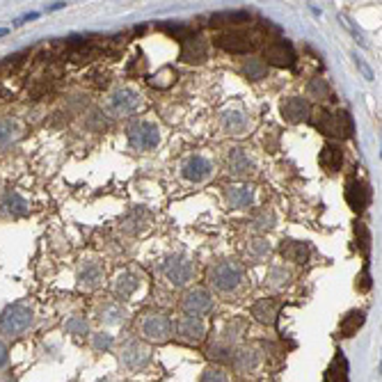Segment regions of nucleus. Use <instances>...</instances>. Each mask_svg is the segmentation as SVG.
Segmentation results:
<instances>
[{
	"label": "nucleus",
	"mask_w": 382,
	"mask_h": 382,
	"mask_svg": "<svg viewBox=\"0 0 382 382\" xmlns=\"http://www.w3.org/2000/svg\"><path fill=\"white\" fill-rule=\"evenodd\" d=\"M174 78H177L174 69H172V67H165L163 71H158V74H156L154 78H149V83L154 85V88H170V85L174 83Z\"/></svg>",
	"instance_id": "nucleus-39"
},
{
	"label": "nucleus",
	"mask_w": 382,
	"mask_h": 382,
	"mask_svg": "<svg viewBox=\"0 0 382 382\" xmlns=\"http://www.w3.org/2000/svg\"><path fill=\"white\" fill-rule=\"evenodd\" d=\"M355 236H357V248L362 250L364 259H369V252H371V234H369V227L357 222L355 225Z\"/></svg>",
	"instance_id": "nucleus-38"
},
{
	"label": "nucleus",
	"mask_w": 382,
	"mask_h": 382,
	"mask_svg": "<svg viewBox=\"0 0 382 382\" xmlns=\"http://www.w3.org/2000/svg\"><path fill=\"white\" fill-rule=\"evenodd\" d=\"M252 229H257V232H270L272 227H275V213L272 211H259L254 218H252Z\"/></svg>",
	"instance_id": "nucleus-37"
},
{
	"label": "nucleus",
	"mask_w": 382,
	"mask_h": 382,
	"mask_svg": "<svg viewBox=\"0 0 382 382\" xmlns=\"http://www.w3.org/2000/svg\"><path fill=\"white\" fill-rule=\"evenodd\" d=\"M259 37L254 32H248V30H229V32H222L218 34L213 41L215 46L222 48V50H229V53H248V50L257 48V41Z\"/></svg>",
	"instance_id": "nucleus-8"
},
{
	"label": "nucleus",
	"mask_w": 382,
	"mask_h": 382,
	"mask_svg": "<svg viewBox=\"0 0 382 382\" xmlns=\"http://www.w3.org/2000/svg\"><path fill=\"white\" fill-rule=\"evenodd\" d=\"M163 275L170 279L172 286H188L194 277V261L185 254H170L163 261Z\"/></svg>",
	"instance_id": "nucleus-5"
},
{
	"label": "nucleus",
	"mask_w": 382,
	"mask_h": 382,
	"mask_svg": "<svg viewBox=\"0 0 382 382\" xmlns=\"http://www.w3.org/2000/svg\"><path fill=\"white\" fill-rule=\"evenodd\" d=\"M364 321H366V314L359 312V309H352V312L345 314L341 319V323H339V334L345 336V339L355 336L357 330L364 325Z\"/></svg>",
	"instance_id": "nucleus-27"
},
{
	"label": "nucleus",
	"mask_w": 382,
	"mask_h": 382,
	"mask_svg": "<svg viewBox=\"0 0 382 382\" xmlns=\"http://www.w3.org/2000/svg\"><path fill=\"white\" fill-rule=\"evenodd\" d=\"M321 165H323V170H328V172H339V170H341V165H343L341 147H336L334 142L325 144L323 151H321Z\"/></svg>",
	"instance_id": "nucleus-28"
},
{
	"label": "nucleus",
	"mask_w": 382,
	"mask_h": 382,
	"mask_svg": "<svg viewBox=\"0 0 382 382\" xmlns=\"http://www.w3.org/2000/svg\"><path fill=\"white\" fill-rule=\"evenodd\" d=\"M140 103H142L140 92H135L133 88H119L108 99V112L114 114V117H121V114L135 112L140 108Z\"/></svg>",
	"instance_id": "nucleus-9"
},
{
	"label": "nucleus",
	"mask_w": 382,
	"mask_h": 382,
	"mask_svg": "<svg viewBox=\"0 0 382 382\" xmlns=\"http://www.w3.org/2000/svg\"><path fill=\"white\" fill-rule=\"evenodd\" d=\"M149 220H151L149 211H144V208H133V211L121 220V229L128 234H142V232H147Z\"/></svg>",
	"instance_id": "nucleus-25"
},
{
	"label": "nucleus",
	"mask_w": 382,
	"mask_h": 382,
	"mask_svg": "<svg viewBox=\"0 0 382 382\" xmlns=\"http://www.w3.org/2000/svg\"><path fill=\"white\" fill-rule=\"evenodd\" d=\"M229 362H232L234 369H239V371H252V369H257V364H259V352L254 348L234 350V355L229 357Z\"/></svg>",
	"instance_id": "nucleus-29"
},
{
	"label": "nucleus",
	"mask_w": 382,
	"mask_h": 382,
	"mask_svg": "<svg viewBox=\"0 0 382 382\" xmlns=\"http://www.w3.org/2000/svg\"><path fill=\"white\" fill-rule=\"evenodd\" d=\"M312 124L319 128L321 133H325L328 138H336V140H348L355 133V124H352V117L345 110H328V108H321L319 112H314Z\"/></svg>",
	"instance_id": "nucleus-1"
},
{
	"label": "nucleus",
	"mask_w": 382,
	"mask_h": 382,
	"mask_svg": "<svg viewBox=\"0 0 382 382\" xmlns=\"http://www.w3.org/2000/svg\"><path fill=\"white\" fill-rule=\"evenodd\" d=\"M64 328H67V332L74 334V336H85V334H88V330H90L88 321H85L83 316H71Z\"/></svg>",
	"instance_id": "nucleus-40"
},
{
	"label": "nucleus",
	"mask_w": 382,
	"mask_h": 382,
	"mask_svg": "<svg viewBox=\"0 0 382 382\" xmlns=\"http://www.w3.org/2000/svg\"><path fill=\"white\" fill-rule=\"evenodd\" d=\"M177 336L179 341L183 343H201L206 336V325L201 319H194V316H181L177 321Z\"/></svg>",
	"instance_id": "nucleus-16"
},
{
	"label": "nucleus",
	"mask_w": 382,
	"mask_h": 382,
	"mask_svg": "<svg viewBox=\"0 0 382 382\" xmlns=\"http://www.w3.org/2000/svg\"><path fill=\"white\" fill-rule=\"evenodd\" d=\"M7 359H10V350H7L5 341H0V369H5Z\"/></svg>",
	"instance_id": "nucleus-46"
},
{
	"label": "nucleus",
	"mask_w": 382,
	"mask_h": 382,
	"mask_svg": "<svg viewBox=\"0 0 382 382\" xmlns=\"http://www.w3.org/2000/svg\"><path fill=\"white\" fill-rule=\"evenodd\" d=\"M277 312H279V305L270 298H263V300L254 302L252 309H250V314L254 316L259 323H263V325H275Z\"/></svg>",
	"instance_id": "nucleus-23"
},
{
	"label": "nucleus",
	"mask_w": 382,
	"mask_h": 382,
	"mask_svg": "<svg viewBox=\"0 0 382 382\" xmlns=\"http://www.w3.org/2000/svg\"><path fill=\"white\" fill-rule=\"evenodd\" d=\"M103 275H105L103 265L94 261V259H90V261H85L81 268H78V286L88 288V291L99 288L101 284H103Z\"/></svg>",
	"instance_id": "nucleus-20"
},
{
	"label": "nucleus",
	"mask_w": 382,
	"mask_h": 382,
	"mask_svg": "<svg viewBox=\"0 0 382 382\" xmlns=\"http://www.w3.org/2000/svg\"><path fill=\"white\" fill-rule=\"evenodd\" d=\"M250 126H252V119L245 110H225L220 117V128L225 131V135H234V138L248 135Z\"/></svg>",
	"instance_id": "nucleus-14"
},
{
	"label": "nucleus",
	"mask_w": 382,
	"mask_h": 382,
	"mask_svg": "<svg viewBox=\"0 0 382 382\" xmlns=\"http://www.w3.org/2000/svg\"><path fill=\"white\" fill-rule=\"evenodd\" d=\"M3 208L10 215H14V218H21V215H28L30 213V204L21 197L19 192H14V190H10V192H5V197H3Z\"/></svg>",
	"instance_id": "nucleus-30"
},
{
	"label": "nucleus",
	"mask_w": 382,
	"mask_h": 382,
	"mask_svg": "<svg viewBox=\"0 0 382 382\" xmlns=\"http://www.w3.org/2000/svg\"><path fill=\"white\" fill-rule=\"evenodd\" d=\"M151 362V348L144 341H138V339H133V341H126L121 345V352H119V364L124 366L126 371H140L144 369Z\"/></svg>",
	"instance_id": "nucleus-7"
},
{
	"label": "nucleus",
	"mask_w": 382,
	"mask_h": 382,
	"mask_svg": "<svg viewBox=\"0 0 382 382\" xmlns=\"http://www.w3.org/2000/svg\"><path fill=\"white\" fill-rule=\"evenodd\" d=\"M227 172L236 179H243L254 172V161H252L245 149L234 147V149H229V154H227Z\"/></svg>",
	"instance_id": "nucleus-17"
},
{
	"label": "nucleus",
	"mask_w": 382,
	"mask_h": 382,
	"mask_svg": "<svg viewBox=\"0 0 382 382\" xmlns=\"http://www.w3.org/2000/svg\"><path fill=\"white\" fill-rule=\"evenodd\" d=\"M161 28H163L165 32H170L172 37H179L181 41L192 34V28L190 26H183V23H177V26L174 23H161Z\"/></svg>",
	"instance_id": "nucleus-43"
},
{
	"label": "nucleus",
	"mask_w": 382,
	"mask_h": 382,
	"mask_svg": "<svg viewBox=\"0 0 382 382\" xmlns=\"http://www.w3.org/2000/svg\"><path fill=\"white\" fill-rule=\"evenodd\" d=\"M345 201L355 213H362L371 201V188L366 181H359L357 177H352L345 181Z\"/></svg>",
	"instance_id": "nucleus-15"
},
{
	"label": "nucleus",
	"mask_w": 382,
	"mask_h": 382,
	"mask_svg": "<svg viewBox=\"0 0 382 382\" xmlns=\"http://www.w3.org/2000/svg\"><path fill=\"white\" fill-rule=\"evenodd\" d=\"M92 345H94V350H99V352H108L114 345V339L108 332H97L94 336H92Z\"/></svg>",
	"instance_id": "nucleus-42"
},
{
	"label": "nucleus",
	"mask_w": 382,
	"mask_h": 382,
	"mask_svg": "<svg viewBox=\"0 0 382 382\" xmlns=\"http://www.w3.org/2000/svg\"><path fill=\"white\" fill-rule=\"evenodd\" d=\"M140 334L147 341L165 343L172 336V319L168 314H147L140 321Z\"/></svg>",
	"instance_id": "nucleus-6"
},
{
	"label": "nucleus",
	"mask_w": 382,
	"mask_h": 382,
	"mask_svg": "<svg viewBox=\"0 0 382 382\" xmlns=\"http://www.w3.org/2000/svg\"><path fill=\"white\" fill-rule=\"evenodd\" d=\"M62 7H64V3H55V5H50V7H48V10H50V12H53V10H62Z\"/></svg>",
	"instance_id": "nucleus-47"
},
{
	"label": "nucleus",
	"mask_w": 382,
	"mask_h": 382,
	"mask_svg": "<svg viewBox=\"0 0 382 382\" xmlns=\"http://www.w3.org/2000/svg\"><path fill=\"white\" fill-rule=\"evenodd\" d=\"M279 112H282V119L288 124H300L312 117V105L305 97H286L279 105Z\"/></svg>",
	"instance_id": "nucleus-13"
},
{
	"label": "nucleus",
	"mask_w": 382,
	"mask_h": 382,
	"mask_svg": "<svg viewBox=\"0 0 382 382\" xmlns=\"http://www.w3.org/2000/svg\"><path fill=\"white\" fill-rule=\"evenodd\" d=\"M250 21V12H220L211 17V26H236Z\"/></svg>",
	"instance_id": "nucleus-34"
},
{
	"label": "nucleus",
	"mask_w": 382,
	"mask_h": 382,
	"mask_svg": "<svg viewBox=\"0 0 382 382\" xmlns=\"http://www.w3.org/2000/svg\"><path fill=\"white\" fill-rule=\"evenodd\" d=\"M291 279H293V275L286 265H270L268 275H265V284H268L270 288H275V291H282V288L291 284Z\"/></svg>",
	"instance_id": "nucleus-32"
},
{
	"label": "nucleus",
	"mask_w": 382,
	"mask_h": 382,
	"mask_svg": "<svg viewBox=\"0 0 382 382\" xmlns=\"http://www.w3.org/2000/svg\"><path fill=\"white\" fill-rule=\"evenodd\" d=\"M225 197H227V204L232 208H245V206H252L254 201V188L252 185H227L225 188Z\"/></svg>",
	"instance_id": "nucleus-22"
},
{
	"label": "nucleus",
	"mask_w": 382,
	"mask_h": 382,
	"mask_svg": "<svg viewBox=\"0 0 382 382\" xmlns=\"http://www.w3.org/2000/svg\"><path fill=\"white\" fill-rule=\"evenodd\" d=\"M325 382H348V359L341 350H336L334 359L325 371Z\"/></svg>",
	"instance_id": "nucleus-26"
},
{
	"label": "nucleus",
	"mask_w": 382,
	"mask_h": 382,
	"mask_svg": "<svg viewBox=\"0 0 382 382\" xmlns=\"http://www.w3.org/2000/svg\"><path fill=\"white\" fill-rule=\"evenodd\" d=\"M140 288V275L133 270H119L117 277H114L112 291L117 300H131L135 291Z\"/></svg>",
	"instance_id": "nucleus-19"
},
{
	"label": "nucleus",
	"mask_w": 382,
	"mask_h": 382,
	"mask_svg": "<svg viewBox=\"0 0 382 382\" xmlns=\"http://www.w3.org/2000/svg\"><path fill=\"white\" fill-rule=\"evenodd\" d=\"M270 254V243L265 239H254L248 243V248H245V259H248L250 263H263L265 259Z\"/></svg>",
	"instance_id": "nucleus-31"
},
{
	"label": "nucleus",
	"mask_w": 382,
	"mask_h": 382,
	"mask_svg": "<svg viewBox=\"0 0 382 382\" xmlns=\"http://www.w3.org/2000/svg\"><path fill=\"white\" fill-rule=\"evenodd\" d=\"M208 55V44L201 34H190L181 41V60L188 64H199L204 62Z\"/></svg>",
	"instance_id": "nucleus-18"
},
{
	"label": "nucleus",
	"mask_w": 382,
	"mask_h": 382,
	"mask_svg": "<svg viewBox=\"0 0 382 382\" xmlns=\"http://www.w3.org/2000/svg\"><path fill=\"white\" fill-rule=\"evenodd\" d=\"M243 74L250 78V81H261L268 74V64L263 60H257V57H250V60H245L243 64Z\"/></svg>",
	"instance_id": "nucleus-35"
},
{
	"label": "nucleus",
	"mask_w": 382,
	"mask_h": 382,
	"mask_svg": "<svg viewBox=\"0 0 382 382\" xmlns=\"http://www.w3.org/2000/svg\"><path fill=\"white\" fill-rule=\"evenodd\" d=\"M97 319L103 323V325H121L126 321V309L119 305V302H103L97 309Z\"/></svg>",
	"instance_id": "nucleus-24"
},
{
	"label": "nucleus",
	"mask_w": 382,
	"mask_h": 382,
	"mask_svg": "<svg viewBox=\"0 0 382 382\" xmlns=\"http://www.w3.org/2000/svg\"><path fill=\"white\" fill-rule=\"evenodd\" d=\"M128 144L135 151H151L161 144V128L149 119H138L128 126Z\"/></svg>",
	"instance_id": "nucleus-4"
},
{
	"label": "nucleus",
	"mask_w": 382,
	"mask_h": 382,
	"mask_svg": "<svg viewBox=\"0 0 382 382\" xmlns=\"http://www.w3.org/2000/svg\"><path fill=\"white\" fill-rule=\"evenodd\" d=\"M243 277H245V268L239 261H234V259H225V261L213 263L206 272V279L213 286V291L225 295L239 291V286L243 284Z\"/></svg>",
	"instance_id": "nucleus-2"
},
{
	"label": "nucleus",
	"mask_w": 382,
	"mask_h": 382,
	"mask_svg": "<svg viewBox=\"0 0 382 382\" xmlns=\"http://www.w3.org/2000/svg\"><path fill=\"white\" fill-rule=\"evenodd\" d=\"M279 254H282L286 261L293 263H307L309 257H312V245L307 241H293V239H284L279 243Z\"/></svg>",
	"instance_id": "nucleus-21"
},
{
	"label": "nucleus",
	"mask_w": 382,
	"mask_h": 382,
	"mask_svg": "<svg viewBox=\"0 0 382 382\" xmlns=\"http://www.w3.org/2000/svg\"><path fill=\"white\" fill-rule=\"evenodd\" d=\"M211 174H213V163L208 161L206 156L194 154V156H188L181 163V177L190 183L206 181V179H211Z\"/></svg>",
	"instance_id": "nucleus-11"
},
{
	"label": "nucleus",
	"mask_w": 382,
	"mask_h": 382,
	"mask_svg": "<svg viewBox=\"0 0 382 382\" xmlns=\"http://www.w3.org/2000/svg\"><path fill=\"white\" fill-rule=\"evenodd\" d=\"M357 288H359V291H369V288H371V275H369V268H364L362 277H357Z\"/></svg>",
	"instance_id": "nucleus-45"
},
{
	"label": "nucleus",
	"mask_w": 382,
	"mask_h": 382,
	"mask_svg": "<svg viewBox=\"0 0 382 382\" xmlns=\"http://www.w3.org/2000/svg\"><path fill=\"white\" fill-rule=\"evenodd\" d=\"M199 382H232V380H229L225 369H220V366H208V369L201 373Z\"/></svg>",
	"instance_id": "nucleus-41"
},
{
	"label": "nucleus",
	"mask_w": 382,
	"mask_h": 382,
	"mask_svg": "<svg viewBox=\"0 0 382 382\" xmlns=\"http://www.w3.org/2000/svg\"><path fill=\"white\" fill-rule=\"evenodd\" d=\"M181 309L185 312V316L201 319V316L213 312V295L208 293L206 288H190V291L183 295Z\"/></svg>",
	"instance_id": "nucleus-10"
},
{
	"label": "nucleus",
	"mask_w": 382,
	"mask_h": 382,
	"mask_svg": "<svg viewBox=\"0 0 382 382\" xmlns=\"http://www.w3.org/2000/svg\"><path fill=\"white\" fill-rule=\"evenodd\" d=\"M21 135V126L17 119H0V149L10 144Z\"/></svg>",
	"instance_id": "nucleus-33"
},
{
	"label": "nucleus",
	"mask_w": 382,
	"mask_h": 382,
	"mask_svg": "<svg viewBox=\"0 0 382 382\" xmlns=\"http://www.w3.org/2000/svg\"><path fill=\"white\" fill-rule=\"evenodd\" d=\"M265 60H268V64H272V67H279V69H291L295 67V50L291 46V41H272V44L265 46L263 50Z\"/></svg>",
	"instance_id": "nucleus-12"
},
{
	"label": "nucleus",
	"mask_w": 382,
	"mask_h": 382,
	"mask_svg": "<svg viewBox=\"0 0 382 382\" xmlns=\"http://www.w3.org/2000/svg\"><path fill=\"white\" fill-rule=\"evenodd\" d=\"M352 60H355L357 69H362V74H364V78H366V81H373V69L369 67V64H366V60H364V57H359V55L355 53V55H352Z\"/></svg>",
	"instance_id": "nucleus-44"
},
{
	"label": "nucleus",
	"mask_w": 382,
	"mask_h": 382,
	"mask_svg": "<svg viewBox=\"0 0 382 382\" xmlns=\"http://www.w3.org/2000/svg\"><path fill=\"white\" fill-rule=\"evenodd\" d=\"M32 321H34L32 307L26 305V302H14L0 316V332L5 336H21L30 330Z\"/></svg>",
	"instance_id": "nucleus-3"
},
{
	"label": "nucleus",
	"mask_w": 382,
	"mask_h": 382,
	"mask_svg": "<svg viewBox=\"0 0 382 382\" xmlns=\"http://www.w3.org/2000/svg\"><path fill=\"white\" fill-rule=\"evenodd\" d=\"M307 94L312 99H316V101L330 99V88H328V83L323 81L321 76H316V78H312V81L307 83Z\"/></svg>",
	"instance_id": "nucleus-36"
}]
</instances>
